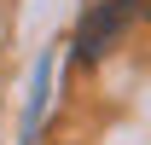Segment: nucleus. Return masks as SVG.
<instances>
[{
    "label": "nucleus",
    "instance_id": "obj_1",
    "mask_svg": "<svg viewBox=\"0 0 151 145\" xmlns=\"http://www.w3.org/2000/svg\"><path fill=\"white\" fill-rule=\"evenodd\" d=\"M139 6H145V0H87V12L76 23V58H81V64H99V58L122 41V29L139 18Z\"/></svg>",
    "mask_w": 151,
    "mask_h": 145
},
{
    "label": "nucleus",
    "instance_id": "obj_2",
    "mask_svg": "<svg viewBox=\"0 0 151 145\" xmlns=\"http://www.w3.org/2000/svg\"><path fill=\"white\" fill-rule=\"evenodd\" d=\"M47 81H52V58H41V70H35V93H29V122H23V134H29V139L41 134V116H47Z\"/></svg>",
    "mask_w": 151,
    "mask_h": 145
},
{
    "label": "nucleus",
    "instance_id": "obj_3",
    "mask_svg": "<svg viewBox=\"0 0 151 145\" xmlns=\"http://www.w3.org/2000/svg\"><path fill=\"white\" fill-rule=\"evenodd\" d=\"M145 6H151V0H145Z\"/></svg>",
    "mask_w": 151,
    "mask_h": 145
}]
</instances>
